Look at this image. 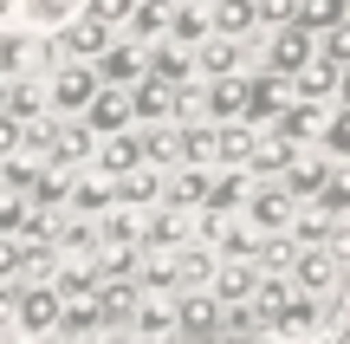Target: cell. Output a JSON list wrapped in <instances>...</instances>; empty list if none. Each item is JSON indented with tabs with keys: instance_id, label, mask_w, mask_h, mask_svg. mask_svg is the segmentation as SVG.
<instances>
[{
	"instance_id": "obj_1",
	"label": "cell",
	"mask_w": 350,
	"mask_h": 344,
	"mask_svg": "<svg viewBox=\"0 0 350 344\" xmlns=\"http://www.w3.org/2000/svg\"><path fill=\"white\" fill-rule=\"evenodd\" d=\"M240 215H247V228H253V234H292V215H299V195H292V189H286L279 176H266V182H253V189H247Z\"/></svg>"
},
{
	"instance_id": "obj_2",
	"label": "cell",
	"mask_w": 350,
	"mask_h": 344,
	"mask_svg": "<svg viewBox=\"0 0 350 344\" xmlns=\"http://www.w3.org/2000/svg\"><path fill=\"white\" fill-rule=\"evenodd\" d=\"M98 85H104V78L91 72V59H65L59 72L46 78V104H52L59 117H85V104L98 98Z\"/></svg>"
},
{
	"instance_id": "obj_3",
	"label": "cell",
	"mask_w": 350,
	"mask_h": 344,
	"mask_svg": "<svg viewBox=\"0 0 350 344\" xmlns=\"http://www.w3.org/2000/svg\"><path fill=\"white\" fill-rule=\"evenodd\" d=\"M130 111L143 117V124H169V117H182V85L163 72H143L137 91H130Z\"/></svg>"
},
{
	"instance_id": "obj_4",
	"label": "cell",
	"mask_w": 350,
	"mask_h": 344,
	"mask_svg": "<svg viewBox=\"0 0 350 344\" xmlns=\"http://www.w3.org/2000/svg\"><path fill=\"white\" fill-rule=\"evenodd\" d=\"M338 280H344V254H338V247H318V241H312L299 260H292V286H299V293H312V299L331 293Z\"/></svg>"
},
{
	"instance_id": "obj_5",
	"label": "cell",
	"mask_w": 350,
	"mask_h": 344,
	"mask_svg": "<svg viewBox=\"0 0 350 344\" xmlns=\"http://www.w3.org/2000/svg\"><path fill=\"white\" fill-rule=\"evenodd\" d=\"M247 65V39L240 33H201L195 39V72L201 78H234Z\"/></svg>"
},
{
	"instance_id": "obj_6",
	"label": "cell",
	"mask_w": 350,
	"mask_h": 344,
	"mask_svg": "<svg viewBox=\"0 0 350 344\" xmlns=\"http://www.w3.org/2000/svg\"><path fill=\"white\" fill-rule=\"evenodd\" d=\"M52 59V39L33 33H0V78H39Z\"/></svg>"
},
{
	"instance_id": "obj_7",
	"label": "cell",
	"mask_w": 350,
	"mask_h": 344,
	"mask_svg": "<svg viewBox=\"0 0 350 344\" xmlns=\"http://www.w3.org/2000/svg\"><path fill=\"white\" fill-rule=\"evenodd\" d=\"M143 163V130H104L98 143H91V169L98 176H124V169Z\"/></svg>"
},
{
	"instance_id": "obj_8",
	"label": "cell",
	"mask_w": 350,
	"mask_h": 344,
	"mask_svg": "<svg viewBox=\"0 0 350 344\" xmlns=\"http://www.w3.org/2000/svg\"><path fill=\"white\" fill-rule=\"evenodd\" d=\"M59 286H26V293H13V332H52L59 325Z\"/></svg>"
},
{
	"instance_id": "obj_9",
	"label": "cell",
	"mask_w": 350,
	"mask_h": 344,
	"mask_svg": "<svg viewBox=\"0 0 350 344\" xmlns=\"http://www.w3.org/2000/svg\"><path fill=\"white\" fill-rule=\"evenodd\" d=\"M111 33H117V26L91 20V13H85V20L72 13V20H59V52H65V59H98V52L111 46Z\"/></svg>"
},
{
	"instance_id": "obj_10",
	"label": "cell",
	"mask_w": 350,
	"mask_h": 344,
	"mask_svg": "<svg viewBox=\"0 0 350 344\" xmlns=\"http://www.w3.org/2000/svg\"><path fill=\"white\" fill-rule=\"evenodd\" d=\"M85 124L98 130V137H104V130H130V124H137V111H130V91H124V85H98V98L85 104Z\"/></svg>"
},
{
	"instance_id": "obj_11",
	"label": "cell",
	"mask_w": 350,
	"mask_h": 344,
	"mask_svg": "<svg viewBox=\"0 0 350 344\" xmlns=\"http://www.w3.org/2000/svg\"><path fill=\"white\" fill-rule=\"evenodd\" d=\"M299 150H305V143H292L286 130H266V137L253 130V143H247V169H253V176H279V169H286Z\"/></svg>"
},
{
	"instance_id": "obj_12",
	"label": "cell",
	"mask_w": 350,
	"mask_h": 344,
	"mask_svg": "<svg viewBox=\"0 0 350 344\" xmlns=\"http://www.w3.org/2000/svg\"><path fill=\"white\" fill-rule=\"evenodd\" d=\"M208 182H214V163H182V176H169V182H163V202L188 215V208L208 202Z\"/></svg>"
},
{
	"instance_id": "obj_13",
	"label": "cell",
	"mask_w": 350,
	"mask_h": 344,
	"mask_svg": "<svg viewBox=\"0 0 350 344\" xmlns=\"http://www.w3.org/2000/svg\"><path fill=\"white\" fill-rule=\"evenodd\" d=\"M305 59H312V26L286 20V26H279V33H273V52H266V65H273V72L286 78V72H299Z\"/></svg>"
},
{
	"instance_id": "obj_14",
	"label": "cell",
	"mask_w": 350,
	"mask_h": 344,
	"mask_svg": "<svg viewBox=\"0 0 350 344\" xmlns=\"http://www.w3.org/2000/svg\"><path fill=\"white\" fill-rule=\"evenodd\" d=\"M195 104L214 117V124H227V117H247V78H240V72H234V78H214V85L201 91Z\"/></svg>"
},
{
	"instance_id": "obj_15",
	"label": "cell",
	"mask_w": 350,
	"mask_h": 344,
	"mask_svg": "<svg viewBox=\"0 0 350 344\" xmlns=\"http://www.w3.org/2000/svg\"><path fill=\"white\" fill-rule=\"evenodd\" d=\"M273 130H286L292 143H318V130H325V104H318V98H299V104H286Z\"/></svg>"
},
{
	"instance_id": "obj_16",
	"label": "cell",
	"mask_w": 350,
	"mask_h": 344,
	"mask_svg": "<svg viewBox=\"0 0 350 344\" xmlns=\"http://www.w3.org/2000/svg\"><path fill=\"white\" fill-rule=\"evenodd\" d=\"M312 208H318L325 221L350 215V156H344V169H325V182L312 189Z\"/></svg>"
},
{
	"instance_id": "obj_17",
	"label": "cell",
	"mask_w": 350,
	"mask_h": 344,
	"mask_svg": "<svg viewBox=\"0 0 350 344\" xmlns=\"http://www.w3.org/2000/svg\"><path fill=\"white\" fill-rule=\"evenodd\" d=\"M98 59H104V78H111V85H137V78L150 72V59H143V39H137V46H104Z\"/></svg>"
},
{
	"instance_id": "obj_18",
	"label": "cell",
	"mask_w": 350,
	"mask_h": 344,
	"mask_svg": "<svg viewBox=\"0 0 350 344\" xmlns=\"http://www.w3.org/2000/svg\"><path fill=\"white\" fill-rule=\"evenodd\" d=\"M163 33H169V0H137L130 20H124V39H143V46H150V39H163Z\"/></svg>"
},
{
	"instance_id": "obj_19",
	"label": "cell",
	"mask_w": 350,
	"mask_h": 344,
	"mask_svg": "<svg viewBox=\"0 0 350 344\" xmlns=\"http://www.w3.org/2000/svg\"><path fill=\"white\" fill-rule=\"evenodd\" d=\"M208 26H214V33H240V39H247L253 26H260V0H214Z\"/></svg>"
},
{
	"instance_id": "obj_20",
	"label": "cell",
	"mask_w": 350,
	"mask_h": 344,
	"mask_svg": "<svg viewBox=\"0 0 350 344\" xmlns=\"http://www.w3.org/2000/svg\"><path fill=\"white\" fill-rule=\"evenodd\" d=\"M130 332H137V338H169V332H182V325H175V306H163V299H137Z\"/></svg>"
},
{
	"instance_id": "obj_21",
	"label": "cell",
	"mask_w": 350,
	"mask_h": 344,
	"mask_svg": "<svg viewBox=\"0 0 350 344\" xmlns=\"http://www.w3.org/2000/svg\"><path fill=\"white\" fill-rule=\"evenodd\" d=\"M331 91H338V65H331V59H325V65L305 59L299 72H292V98H318V104H325Z\"/></svg>"
},
{
	"instance_id": "obj_22",
	"label": "cell",
	"mask_w": 350,
	"mask_h": 344,
	"mask_svg": "<svg viewBox=\"0 0 350 344\" xmlns=\"http://www.w3.org/2000/svg\"><path fill=\"white\" fill-rule=\"evenodd\" d=\"M137 241H143V247H163V254H169L175 241H188V215H182V208H169V215L143 221V228H137Z\"/></svg>"
},
{
	"instance_id": "obj_23",
	"label": "cell",
	"mask_w": 350,
	"mask_h": 344,
	"mask_svg": "<svg viewBox=\"0 0 350 344\" xmlns=\"http://www.w3.org/2000/svg\"><path fill=\"white\" fill-rule=\"evenodd\" d=\"M325 169H331L325 156H292V163L279 169V182H286V189H292V195H299V202H305V195H312L318 182H325Z\"/></svg>"
},
{
	"instance_id": "obj_24",
	"label": "cell",
	"mask_w": 350,
	"mask_h": 344,
	"mask_svg": "<svg viewBox=\"0 0 350 344\" xmlns=\"http://www.w3.org/2000/svg\"><path fill=\"white\" fill-rule=\"evenodd\" d=\"M65 202H72L78 215H104V208H111V176H78L72 189H65Z\"/></svg>"
},
{
	"instance_id": "obj_25",
	"label": "cell",
	"mask_w": 350,
	"mask_h": 344,
	"mask_svg": "<svg viewBox=\"0 0 350 344\" xmlns=\"http://www.w3.org/2000/svg\"><path fill=\"white\" fill-rule=\"evenodd\" d=\"M253 286H260V273L247 267V254L227 260V267H214V293L221 299H253Z\"/></svg>"
},
{
	"instance_id": "obj_26",
	"label": "cell",
	"mask_w": 350,
	"mask_h": 344,
	"mask_svg": "<svg viewBox=\"0 0 350 344\" xmlns=\"http://www.w3.org/2000/svg\"><path fill=\"white\" fill-rule=\"evenodd\" d=\"M150 46H156V39H150ZM150 72H163V78H175V85H182V78L195 72V46H182V39L156 46V52H150Z\"/></svg>"
},
{
	"instance_id": "obj_27",
	"label": "cell",
	"mask_w": 350,
	"mask_h": 344,
	"mask_svg": "<svg viewBox=\"0 0 350 344\" xmlns=\"http://www.w3.org/2000/svg\"><path fill=\"white\" fill-rule=\"evenodd\" d=\"M279 72L273 78H247V124H260V117H279Z\"/></svg>"
},
{
	"instance_id": "obj_28",
	"label": "cell",
	"mask_w": 350,
	"mask_h": 344,
	"mask_svg": "<svg viewBox=\"0 0 350 344\" xmlns=\"http://www.w3.org/2000/svg\"><path fill=\"white\" fill-rule=\"evenodd\" d=\"M175 325H182V332H208V325H214V299L182 286V299H175Z\"/></svg>"
},
{
	"instance_id": "obj_29",
	"label": "cell",
	"mask_w": 350,
	"mask_h": 344,
	"mask_svg": "<svg viewBox=\"0 0 350 344\" xmlns=\"http://www.w3.org/2000/svg\"><path fill=\"white\" fill-rule=\"evenodd\" d=\"M175 286H214V254L182 247V254H175Z\"/></svg>"
},
{
	"instance_id": "obj_30",
	"label": "cell",
	"mask_w": 350,
	"mask_h": 344,
	"mask_svg": "<svg viewBox=\"0 0 350 344\" xmlns=\"http://www.w3.org/2000/svg\"><path fill=\"white\" fill-rule=\"evenodd\" d=\"M59 299H91L98 293V267H91V260H72V267H59Z\"/></svg>"
},
{
	"instance_id": "obj_31",
	"label": "cell",
	"mask_w": 350,
	"mask_h": 344,
	"mask_svg": "<svg viewBox=\"0 0 350 344\" xmlns=\"http://www.w3.org/2000/svg\"><path fill=\"white\" fill-rule=\"evenodd\" d=\"M318 150H325V156H338V163L350 156V104H344V111H325V130H318Z\"/></svg>"
},
{
	"instance_id": "obj_32",
	"label": "cell",
	"mask_w": 350,
	"mask_h": 344,
	"mask_svg": "<svg viewBox=\"0 0 350 344\" xmlns=\"http://www.w3.org/2000/svg\"><path fill=\"white\" fill-rule=\"evenodd\" d=\"M344 7H350V0H299V7H292V20L312 26V33H325L331 20H344Z\"/></svg>"
},
{
	"instance_id": "obj_33",
	"label": "cell",
	"mask_w": 350,
	"mask_h": 344,
	"mask_svg": "<svg viewBox=\"0 0 350 344\" xmlns=\"http://www.w3.org/2000/svg\"><path fill=\"white\" fill-rule=\"evenodd\" d=\"M201 33H214L208 13H195V7H169V33H163V39H182V46H195Z\"/></svg>"
},
{
	"instance_id": "obj_34",
	"label": "cell",
	"mask_w": 350,
	"mask_h": 344,
	"mask_svg": "<svg viewBox=\"0 0 350 344\" xmlns=\"http://www.w3.org/2000/svg\"><path fill=\"white\" fill-rule=\"evenodd\" d=\"M26 267H33V241H13V234H0V280H20Z\"/></svg>"
},
{
	"instance_id": "obj_35",
	"label": "cell",
	"mask_w": 350,
	"mask_h": 344,
	"mask_svg": "<svg viewBox=\"0 0 350 344\" xmlns=\"http://www.w3.org/2000/svg\"><path fill=\"white\" fill-rule=\"evenodd\" d=\"M72 13H85V0H26V20L33 26H59Z\"/></svg>"
},
{
	"instance_id": "obj_36",
	"label": "cell",
	"mask_w": 350,
	"mask_h": 344,
	"mask_svg": "<svg viewBox=\"0 0 350 344\" xmlns=\"http://www.w3.org/2000/svg\"><path fill=\"white\" fill-rule=\"evenodd\" d=\"M312 39H318V52H325L331 65H344V59H350V20H331L325 33H312Z\"/></svg>"
},
{
	"instance_id": "obj_37",
	"label": "cell",
	"mask_w": 350,
	"mask_h": 344,
	"mask_svg": "<svg viewBox=\"0 0 350 344\" xmlns=\"http://www.w3.org/2000/svg\"><path fill=\"white\" fill-rule=\"evenodd\" d=\"M137 228H143L137 208H124V215H104V221H98V247H111V241H137Z\"/></svg>"
},
{
	"instance_id": "obj_38",
	"label": "cell",
	"mask_w": 350,
	"mask_h": 344,
	"mask_svg": "<svg viewBox=\"0 0 350 344\" xmlns=\"http://www.w3.org/2000/svg\"><path fill=\"white\" fill-rule=\"evenodd\" d=\"M130 7H137V0H85V13H91V20H104V26H124Z\"/></svg>"
},
{
	"instance_id": "obj_39",
	"label": "cell",
	"mask_w": 350,
	"mask_h": 344,
	"mask_svg": "<svg viewBox=\"0 0 350 344\" xmlns=\"http://www.w3.org/2000/svg\"><path fill=\"white\" fill-rule=\"evenodd\" d=\"M20 137H26V130H20V117H13V111H0V163L20 150Z\"/></svg>"
},
{
	"instance_id": "obj_40",
	"label": "cell",
	"mask_w": 350,
	"mask_h": 344,
	"mask_svg": "<svg viewBox=\"0 0 350 344\" xmlns=\"http://www.w3.org/2000/svg\"><path fill=\"white\" fill-rule=\"evenodd\" d=\"M20 221H26V202H20L13 189H0V234H7V228H20Z\"/></svg>"
},
{
	"instance_id": "obj_41",
	"label": "cell",
	"mask_w": 350,
	"mask_h": 344,
	"mask_svg": "<svg viewBox=\"0 0 350 344\" xmlns=\"http://www.w3.org/2000/svg\"><path fill=\"white\" fill-rule=\"evenodd\" d=\"M292 7H299V0H260V20H273V26H286V20H292Z\"/></svg>"
},
{
	"instance_id": "obj_42",
	"label": "cell",
	"mask_w": 350,
	"mask_h": 344,
	"mask_svg": "<svg viewBox=\"0 0 350 344\" xmlns=\"http://www.w3.org/2000/svg\"><path fill=\"white\" fill-rule=\"evenodd\" d=\"M0 332H13V293H7V280H0Z\"/></svg>"
},
{
	"instance_id": "obj_43",
	"label": "cell",
	"mask_w": 350,
	"mask_h": 344,
	"mask_svg": "<svg viewBox=\"0 0 350 344\" xmlns=\"http://www.w3.org/2000/svg\"><path fill=\"white\" fill-rule=\"evenodd\" d=\"M338 91H344V104H350V59L338 65Z\"/></svg>"
},
{
	"instance_id": "obj_44",
	"label": "cell",
	"mask_w": 350,
	"mask_h": 344,
	"mask_svg": "<svg viewBox=\"0 0 350 344\" xmlns=\"http://www.w3.org/2000/svg\"><path fill=\"white\" fill-rule=\"evenodd\" d=\"M0 98H7V78H0Z\"/></svg>"
}]
</instances>
